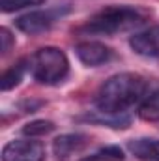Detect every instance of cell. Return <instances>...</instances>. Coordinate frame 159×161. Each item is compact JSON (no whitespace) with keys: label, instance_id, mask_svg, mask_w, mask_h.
<instances>
[{"label":"cell","instance_id":"obj_12","mask_svg":"<svg viewBox=\"0 0 159 161\" xmlns=\"http://www.w3.org/2000/svg\"><path fill=\"white\" fill-rule=\"evenodd\" d=\"M84 120L99 124V125H109V127H114V129H125L129 125V122H131L123 114H107V113H101V111H97V114L84 116Z\"/></svg>","mask_w":159,"mask_h":161},{"label":"cell","instance_id":"obj_3","mask_svg":"<svg viewBox=\"0 0 159 161\" xmlns=\"http://www.w3.org/2000/svg\"><path fill=\"white\" fill-rule=\"evenodd\" d=\"M30 73L40 84L54 86L68 77L69 73V60L66 53L58 47H41L38 49L30 62Z\"/></svg>","mask_w":159,"mask_h":161},{"label":"cell","instance_id":"obj_8","mask_svg":"<svg viewBox=\"0 0 159 161\" xmlns=\"http://www.w3.org/2000/svg\"><path fill=\"white\" fill-rule=\"evenodd\" d=\"M129 45L140 56L159 58V26H152V28L133 34L129 40Z\"/></svg>","mask_w":159,"mask_h":161},{"label":"cell","instance_id":"obj_2","mask_svg":"<svg viewBox=\"0 0 159 161\" xmlns=\"http://www.w3.org/2000/svg\"><path fill=\"white\" fill-rule=\"evenodd\" d=\"M148 19V11L137 6H109L92 15L79 32L90 36H114L120 32L133 30Z\"/></svg>","mask_w":159,"mask_h":161},{"label":"cell","instance_id":"obj_11","mask_svg":"<svg viewBox=\"0 0 159 161\" xmlns=\"http://www.w3.org/2000/svg\"><path fill=\"white\" fill-rule=\"evenodd\" d=\"M30 60H19L17 64H13L11 68H8L4 73H2V79H0V88L4 90V92H8V90H11V88H15L23 77H25V73H26V69H30V66H26Z\"/></svg>","mask_w":159,"mask_h":161},{"label":"cell","instance_id":"obj_16","mask_svg":"<svg viewBox=\"0 0 159 161\" xmlns=\"http://www.w3.org/2000/svg\"><path fill=\"white\" fill-rule=\"evenodd\" d=\"M80 161H120V159L107 156V154L101 150V152H97V154H94V156H88V158H84V159H80Z\"/></svg>","mask_w":159,"mask_h":161},{"label":"cell","instance_id":"obj_7","mask_svg":"<svg viewBox=\"0 0 159 161\" xmlns=\"http://www.w3.org/2000/svg\"><path fill=\"white\" fill-rule=\"evenodd\" d=\"M90 139L82 133H68V135H60L54 144H52V150H54V156L58 158V161H71L73 156L80 154L86 146H88Z\"/></svg>","mask_w":159,"mask_h":161},{"label":"cell","instance_id":"obj_5","mask_svg":"<svg viewBox=\"0 0 159 161\" xmlns=\"http://www.w3.org/2000/svg\"><path fill=\"white\" fill-rule=\"evenodd\" d=\"M2 161H45V148L32 139H15L2 148Z\"/></svg>","mask_w":159,"mask_h":161},{"label":"cell","instance_id":"obj_10","mask_svg":"<svg viewBox=\"0 0 159 161\" xmlns=\"http://www.w3.org/2000/svg\"><path fill=\"white\" fill-rule=\"evenodd\" d=\"M139 116L146 122H159V86L146 92L139 103Z\"/></svg>","mask_w":159,"mask_h":161},{"label":"cell","instance_id":"obj_15","mask_svg":"<svg viewBox=\"0 0 159 161\" xmlns=\"http://www.w3.org/2000/svg\"><path fill=\"white\" fill-rule=\"evenodd\" d=\"M0 41H2V54H8L9 53V49H11V43H13V38H11V34H9V30L8 28H2L0 30Z\"/></svg>","mask_w":159,"mask_h":161},{"label":"cell","instance_id":"obj_13","mask_svg":"<svg viewBox=\"0 0 159 161\" xmlns=\"http://www.w3.org/2000/svg\"><path fill=\"white\" fill-rule=\"evenodd\" d=\"M52 131H54V124L51 120H34L23 127V133L30 139L32 137H45Z\"/></svg>","mask_w":159,"mask_h":161},{"label":"cell","instance_id":"obj_6","mask_svg":"<svg viewBox=\"0 0 159 161\" xmlns=\"http://www.w3.org/2000/svg\"><path fill=\"white\" fill-rule=\"evenodd\" d=\"M75 54L80 62L88 68H97L114 58V53L111 47L99 41H80L75 45Z\"/></svg>","mask_w":159,"mask_h":161},{"label":"cell","instance_id":"obj_14","mask_svg":"<svg viewBox=\"0 0 159 161\" xmlns=\"http://www.w3.org/2000/svg\"><path fill=\"white\" fill-rule=\"evenodd\" d=\"M43 2L45 0H0V9L4 13H9V11H17L32 6H41Z\"/></svg>","mask_w":159,"mask_h":161},{"label":"cell","instance_id":"obj_9","mask_svg":"<svg viewBox=\"0 0 159 161\" xmlns=\"http://www.w3.org/2000/svg\"><path fill=\"white\" fill-rule=\"evenodd\" d=\"M127 150L140 161H159V139H133L127 142Z\"/></svg>","mask_w":159,"mask_h":161},{"label":"cell","instance_id":"obj_4","mask_svg":"<svg viewBox=\"0 0 159 161\" xmlns=\"http://www.w3.org/2000/svg\"><path fill=\"white\" fill-rule=\"evenodd\" d=\"M71 11L69 6H52L47 9H36V11H28L21 17L15 19V26L30 36L43 34L47 30H51L64 15H68Z\"/></svg>","mask_w":159,"mask_h":161},{"label":"cell","instance_id":"obj_1","mask_svg":"<svg viewBox=\"0 0 159 161\" xmlns=\"http://www.w3.org/2000/svg\"><path fill=\"white\" fill-rule=\"evenodd\" d=\"M148 92V82L137 73H118L107 79L96 94V105L101 113L123 114L142 101Z\"/></svg>","mask_w":159,"mask_h":161}]
</instances>
